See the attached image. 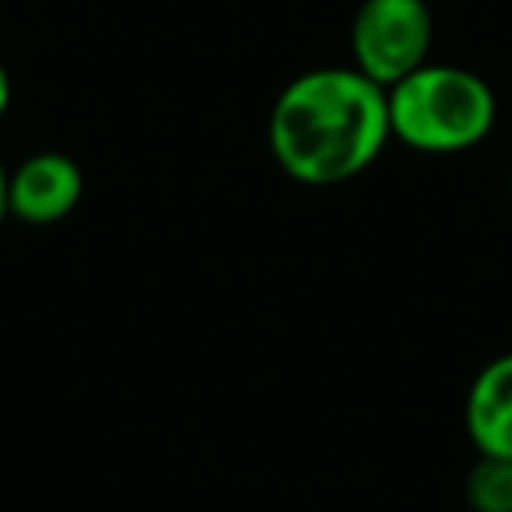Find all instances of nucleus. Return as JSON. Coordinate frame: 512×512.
Instances as JSON below:
<instances>
[{"label": "nucleus", "mask_w": 512, "mask_h": 512, "mask_svg": "<svg viewBox=\"0 0 512 512\" xmlns=\"http://www.w3.org/2000/svg\"><path fill=\"white\" fill-rule=\"evenodd\" d=\"M432 32V11L425 0H362L351 22L355 71L379 88H393L428 64Z\"/></svg>", "instance_id": "obj_3"}, {"label": "nucleus", "mask_w": 512, "mask_h": 512, "mask_svg": "<svg viewBox=\"0 0 512 512\" xmlns=\"http://www.w3.org/2000/svg\"><path fill=\"white\" fill-rule=\"evenodd\" d=\"M4 214H8V172L0 165V221H4Z\"/></svg>", "instance_id": "obj_8"}, {"label": "nucleus", "mask_w": 512, "mask_h": 512, "mask_svg": "<svg viewBox=\"0 0 512 512\" xmlns=\"http://www.w3.org/2000/svg\"><path fill=\"white\" fill-rule=\"evenodd\" d=\"M85 193L81 169L60 151H43L18 165L8 176V214L29 225H53L78 207Z\"/></svg>", "instance_id": "obj_4"}, {"label": "nucleus", "mask_w": 512, "mask_h": 512, "mask_svg": "<svg viewBox=\"0 0 512 512\" xmlns=\"http://www.w3.org/2000/svg\"><path fill=\"white\" fill-rule=\"evenodd\" d=\"M390 134L414 151L453 155L481 144L495 127V95L474 71L425 64L386 88Z\"/></svg>", "instance_id": "obj_2"}, {"label": "nucleus", "mask_w": 512, "mask_h": 512, "mask_svg": "<svg viewBox=\"0 0 512 512\" xmlns=\"http://www.w3.org/2000/svg\"><path fill=\"white\" fill-rule=\"evenodd\" d=\"M467 502L474 512H512V460L481 456L467 474Z\"/></svg>", "instance_id": "obj_6"}, {"label": "nucleus", "mask_w": 512, "mask_h": 512, "mask_svg": "<svg viewBox=\"0 0 512 512\" xmlns=\"http://www.w3.org/2000/svg\"><path fill=\"white\" fill-rule=\"evenodd\" d=\"M8 106H11V78L4 71V64H0V116L8 113Z\"/></svg>", "instance_id": "obj_7"}, {"label": "nucleus", "mask_w": 512, "mask_h": 512, "mask_svg": "<svg viewBox=\"0 0 512 512\" xmlns=\"http://www.w3.org/2000/svg\"><path fill=\"white\" fill-rule=\"evenodd\" d=\"M390 137L386 88L355 67H320L295 78L278 95L267 123L274 162L306 186L355 179Z\"/></svg>", "instance_id": "obj_1"}, {"label": "nucleus", "mask_w": 512, "mask_h": 512, "mask_svg": "<svg viewBox=\"0 0 512 512\" xmlns=\"http://www.w3.org/2000/svg\"><path fill=\"white\" fill-rule=\"evenodd\" d=\"M467 435L481 456L512 460V355L484 365L470 386Z\"/></svg>", "instance_id": "obj_5"}]
</instances>
